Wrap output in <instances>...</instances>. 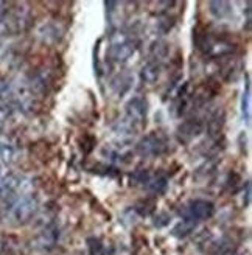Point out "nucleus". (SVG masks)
I'll use <instances>...</instances> for the list:
<instances>
[{"mask_svg":"<svg viewBox=\"0 0 252 255\" xmlns=\"http://www.w3.org/2000/svg\"><path fill=\"white\" fill-rule=\"evenodd\" d=\"M12 159V146L0 145V162H9Z\"/></svg>","mask_w":252,"mask_h":255,"instance_id":"nucleus-13","label":"nucleus"},{"mask_svg":"<svg viewBox=\"0 0 252 255\" xmlns=\"http://www.w3.org/2000/svg\"><path fill=\"white\" fill-rule=\"evenodd\" d=\"M5 87H6V83H5V80L2 78V76H0V92H2Z\"/></svg>","mask_w":252,"mask_h":255,"instance_id":"nucleus-15","label":"nucleus"},{"mask_svg":"<svg viewBox=\"0 0 252 255\" xmlns=\"http://www.w3.org/2000/svg\"><path fill=\"white\" fill-rule=\"evenodd\" d=\"M126 116L122 122V129L126 132H134L145 125L146 122V101L140 97H134L126 105Z\"/></svg>","mask_w":252,"mask_h":255,"instance_id":"nucleus-2","label":"nucleus"},{"mask_svg":"<svg viewBox=\"0 0 252 255\" xmlns=\"http://www.w3.org/2000/svg\"><path fill=\"white\" fill-rule=\"evenodd\" d=\"M37 210V201L34 196L25 195L12 201L6 207V220L9 224L20 226L28 223Z\"/></svg>","mask_w":252,"mask_h":255,"instance_id":"nucleus-1","label":"nucleus"},{"mask_svg":"<svg viewBox=\"0 0 252 255\" xmlns=\"http://www.w3.org/2000/svg\"><path fill=\"white\" fill-rule=\"evenodd\" d=\"M167 149V138L159 132H151L137 143V152L142 156H160Z\"/></svg>","mask_w":252,"mask_h":255,"instance_id":"nucleus-4","label":"nucleus"},{"mask_svg":"<svg viewBox=\"0 0 252 255\" xmlns=\"http://www.w3.org/2000/svg\"><path fill=\"white\" fill-rule=\"evenodd\" d=\"M242 114H243V119L246 120V123L251 125V84H249V81L246 83V89H245L243 98H242Z\"/></svg>","mask_w":252,"mask_h":255,"instance_id":"nucleus-11","label":"nucleus"},{"mask_svg":"<svg viewBox=\"0 0 252 255\" xmlns=\"http://www.w3.org/2000/svg\"><path fill=\"white\" fill-rule=\"evenodd\" d=\"M215 212V206L206 199H193L187 204L182 210V216L184 220H190L193 223H199V221H204L209 220L210 216Z\"/></svg>","mask_w":252,"mask_h":255,"instance_id":"nucleus-3","label":"nucleus"},{"mask_svg":"<svg viewBox=\"0 0 252 255\" xmlns=\"http://www.w3.org/2000/svg\"><path fill=\"white\" fill-rule=\"evenodd\" d=\"M209 8H210V12L217 19H224L226 16L231 14V3L228 2H210Z\"/></svg>","mask_w":252,"mask_h":255,"instance_id":"nucleus-9","label":"nucleus"},{"mask_svg":"<svg viewBox=\"0 0 252 255\" xmlns=\"http://www.w3.org/2000/svg\"><path fill=\"white\" fill-rule=\"evenodd\" d=\"M146 188L153 193H163L167 190V179L163 176L157 177H148V181L145 182Z\"/></svg>","mask_w":252,"mask_h":255,"instance_id":"nucleus-10","label":"nucleus"},{"mask_svg":"<svg viewBox=\"0 0 252 255\" xmlns=\"http://www.w3.org/2000/svg\"><path fill=\"white\" fill-rule=\"evenodd\" d=\"M135 48H137L135 41H132L131 37L122 36V37H117V39L111 44L109 56L116 62H125L135 53Z\"/></svg>","mask_w":252,"mask_h":255,"instance_id":"nucleus-5","label":"nucleus"},{"mask_svg":"<svg viewBox=\"0 0 252 255\" xmlns=\"http://www.w3.org/2000/svg\"><path fill=\"white\" fill-rule=\"evenodd\" d=\"M89 248H91V254L92 255H98L100 254V251H102L103 248H102V243H100L98 240H95V238H91L89 240Z\"/></svg>","mask_w":252,"mask_h":255,"instance_id":"nucleus-14","label":"nucleus"},{"mask_svg":"<svg viewBox=\"0 0 252 255\" xmlns=\"http://www.w3.org/2000/svg\"><path fill=\"white\" fill-rule=\"evenodd\" d=\"M131 83H132V78L128 75V73H120L117 75L114 80H112L111 83V87H112V91H114L117 95H123L129 91V87H131Z\"/></svg>","mask_w":252,"mask_h":255,"instance_id":"nucleus-8","label":"nucleus"},{"mask_svg":"<svg viewBox=\"0 0 252 255\" xmlns=\"http://www.w3.org/2000/svg\"><path fill=\"white\" fill-rule=\"evenodd\" d=\"M201 131H203V126H201L199 122H193V120L185 122L178 128V137L181 142L187 143V142H190L192 138H195L198 134H201Z\"/></svg>","mask_w":252,"mask_h":255,"instance_id":"nucleus-6","label":"nucleus"},{"mask_svg":"<svg viewBox=\"0 0 252 255\" xmlns=\"http://www.w3.org/2000/svg\"><path fill=\"white\" fill-rule=\"evenodd\" d=\"M195 226H196V223H193L190 220H182V223H179L178 226L174 227L173 234L176 237H185V235H188V234L193 231Z\"/></svg>","mask_w":252,"mask_h":255,"instance_id":"nucleus-12","label":"nucleus"},{"mask_svg":"<svg viewBox=\"0 0 252 255\" xmlns=\"http://www.w3.org/2000/svg\"><path fill=\"white\" fill-rule=\"evenodd\" d=\"M160 70H162L160 62H159L157 59H149V61L145 64V66L142 67V72H140L142 80H143L145 83H148V84L156 83V81L159 80V76H160Z\"/></svg>","mask_w":252,"mask_h":255,"instance_id":"nucleus-7","label":"nucleus"}]
</instances>
